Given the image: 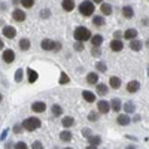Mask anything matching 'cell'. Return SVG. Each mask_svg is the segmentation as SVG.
<instances>
[{
	"mask_svg": "<svg viewBox=\"0 0 149 149\" xmlns=\"http://www.w3.org/2000/svg\"><path fill=\"white\" fill-rule=\"evenodd\" d=\"M74 39H76V42L84 43L86 40H91V33L86 27H76V30H74Z\"/></svg>",
	"mask_w": 149,
	"mask_h": 149,
	"instance_id": "cell-1",
	"label": "cell"
},
{
	"mask_svg": "<svg viewBox=\"0 0 149 149\" xmlns=\"http://www.w3.org/2000/svg\"><path fill=\"white\" fill-rule=\"evenodd\" d=\"M40 119L39 118H34V116H31V118H27L26 121L22 122V128L24 130H27V131H34V130H37L40 127Z\"/></svg>",
	"mask_w": 149,
	"mask_h": 149,
	"instance_id": "cell-2",
	"label": "cell"
},
{
	"mask_svg": "<svg viewBox=\"0 0 149 149\" xmlns=\"http://www.w3.org/2000/svg\"><path fill=\"white\" fill-rule=\"evenodd\" d=\"M79 12H81V15L84 17H90L94 14V3L93 2H84L79 5Z\"/></svg>",
	"mask_w": 149,
	"mask_h": 149,
	"instance_id": "cell-3",
	"label": "cell"
},
{
	"mask_svg": "<svg viewBox=\"0 0 149 149\" xmlns=\"http://www.w3.org/2000/svg\"><path fill=\"white\" fill-rule=\"evenodd\" d=\"M97 110L100 112V113H107L110 110V103L106 102V100H100L97 103Z\"/></svg>",
	"mask_w": 149,
	"mask_h": 149,
	"instance_id": "cell-4",
	"label": "cell"
},
{
	"mask_svg": "<svg viewBox=\"0 0 149 149\" xmlns=\"http://www.w3.org/2000/svg\"><path fill=\"white\" fill-rule=\"evenodd\" d=\"M15 34H17L15 27H12V26H6V27H3V36H5V37H8V39H14Z\"/></svg>",
	"mask_w": 149,
	"mask_h": 149,
	"instance_id": "cell-5",
	"label": "cell"
},
{
	"mask_svg": "<svg viewBox=\"0 0 149 149\" xmlns=\"http://www.w3.org/2000/svg\"><path fill=\"white\" fill-rule=\"evenodd\" d=\"M31 110L36 112V113H42V112L46 110V104H45L43 102H34V103L31 104Z\"/></svg>",
	"mask_w": 149,
	"mask_h": 149,
	"instance_id": "cell-6",
	"label": "cell"
},
{
	"mask_svg": "<svg viewBox=\"0 0 149 149\" xmlns=\"http://www.w3.org/2000/svg\"><path fill=\"white\" fill-rule=\"evenodd\" d=\"M15 60V52L12 49H5L3 51V61L5 63H12Z\"/></svg>",
	"mask_w": 149,
	"mask_h": 149,
	"instance_id": "cell-7",
	"label": "cell"
},
{
	"mask_svg": "<svg viewBox=\"0 0 149 149\" xmlns=\"http://www.w3.org/2000/svg\"><path fill=\"white\" fill-rule=\"evenodd\" d=\"M110 48H112V51H115V52H119L124 49V45H122V40L119 39H113L110 42Z\"/></svg>",
	"mask_w": 149,
	"mask_h": 149,
	"instance_id": "cell-8",
	"label": "cell"
},
{
	"mask_svg": "<svg viewBox=\"0 0 149 149\" xmlns=\"http://www.w3.org/2000/svg\"><path fill=\"white\" fill-rule=\"evenodd\" d=\"M42 48L45 49V51H54L55 42L51 40V39H43V40H42Z\"/></svg>",
	"mask_w": 149,
	"mask_h": 149,
	"instance_id": "cell-9",
	"label": "cell"
},
{
	"mask_svg": "<svg viewBox=\"0 0 149 149\" xmlns=\"http://www.w3.org/2000/svg\"><path fill=\"white\" fill-rule=\"evenodd\" d=\"M12 18H14L15 21L22 22L24 19H26V14H24V10H21V9H15L14 14H12Z\"/></svg>",
	"mask_w": 149,
	"mask_h": 149,
	"instance_id": "cell-10",
	"label": "cell"
},
{
	"mask_svg": "<svg viewBox=\"0 0 149 149\" xmlns=\"http://www.w3.org/2000/svg\"><path fill=\"white\" fill-rule=\"evenodd\" d=\"M109 85H110L113 90H118L119 86H121V79H119L118 76H110V78H109Z\"/></svg>",
	"mask_w": 149,
	"mask_h": 149,
	"instance_id": "cell-11",
	"label": "cell"
},
{
	"mask_svg": "<svg viewBox=\"0 0 149 149\" xmlns=\"http://www.w3.org/2000/svg\"><path fill=\"white\" fill-rule=\"evenodd\" d=\"M139 88H140V84L137 81H131L127 85V91L128 93H136V91H139Z\"/></svg>",
	"mask_w": 149,
	"mask_h": 149,
	"instance_id": "cell-12",
	"label": "cell"
},
{
	"mask_svg": "<svg viewBox=\"0 0 149 149\" xmlns=\"http://www.w3.org/2000/svg\"><path fill=\"white\" fill-rule=\"evenodd\" d=\"M124 37H125V39H128L130 42H131V40H134L136 37H137V30H134V29H128L125 33H124Z\"/></svg>",
	"mask_w": 149,
	"mask_h": 149,
	"instance_id": "cell-13",
	"label": "cell"
},
{
	"mask_svg": "<svg viewBox=\"0 0 149 149\" xmlns=\"http://www.w3.org/2000/svg\"><path fill=\"white\" fill-rule=\"evenodd\" d=\"M91 43L94 45V48H98L102 43H103V36L102 34H95L91 37Z\"/></svg>",
	"mask_w": 149,
	"mask_h": 149,
	"instance_id": "cell-14",
	"label": "cell"
},
{
	"mask_svg": "<svg viewBox=\"0 0 149 149\" xmlns=\"http://www.w3.org/2000/svg\"><path fill=\"white\" fill-rule=\"evenodd\" d=\"M122 15L125 17L127 19L133 18V15H134V10H133V8H131V6H124V8H122Z\"/></svg>",
	"mask_w": 149,
	"mask_h": 149,
	"instance_id": "cell-15",
	"label": "cell"
},
{
	"mask_svg": "<svg viewBox=\"0 0 149 149\" xmlns=\"http://www.w3.org/2000/svg\"><path fill=\"white\" fill-rule=\"evenodd\" d=\"M86 82L91 84V85L97 84V82H98V74H97V73H94V72L88 73V74H86Z\"/></svg>",
	"mask_w": 149,
	"mask_h": 149,
	"instance_id": "cell-16",
	"label": "cell"
},
{
	"mask_svg": "<svg viewBox=\"0 0 149 149\" xmlns=\"http://www.w3.org/2000/svg\"><path fill=\"white\" fill-rule=\"evenodd\" d=\"M110 107H112V110L119 112V110H121V107H122L119 98H112V102H110Z\"/></svg>",
	"mask_w": 149,
	"mask_h": 149,
	"instance_id": "cell-17",
	"label": "cell"
},
{
	"mask_svg": "<svg viewBox=\"0 0 149 149\" xmlns=\"http://www.w3.org/2000/svg\"><path fill=\"white\" fill-rule=\"evenodd\" d=\"M82 97L85 98V102H88V103H93L95 100V94L91 93V91H84L82 93Z\"/></svg>",
	"mask_w": 149,
	"mask_h": 149,
	"instance_id": "cell-18",
	"label": "cell"
},
{
	"mask_svg": "<svg viewBox=\"0 0 149 149\" xmlns=\"http://www.w3.org/2000/svg\"><path fill=\"white\" fill-rule=\"evenodd\" d=\"M61 6H63V9H64V10L70 12V10H73V9H74V2H72V0H64V2L61 3Z\"/></svg>",
	"mask_w": 149,
	"mask_h": 149,
	"instance_id": "cell-19",
	"label": "cell"
},
{
	"mask_svg": "<svg viewBox=\"0 0 149 149\" xmlns=\"http://www.w3.org/2000/svg\"><path fill=\"white\" fill-rule=\"evenodd\" d=\"M116 121H118L119 125H128V124H130V118H128V115H125V113H124V115H119Z\"/></svg>",
	"mask_w": 149,
	"mask_h": 149,
	"instance_id": "cell-20",
	"label": "cell"
},
{
	"mask_svg": "<svg viewBox=\"0 0 149 149\" xmlns=\"http://www.w3.org/2000/svg\"><path fill=\"white\" fill-rule=\"evenodd\" d=\"M88 142H90V146H98L102 143V139L98 137V136H90Z\"/></svg>",
	"mask_w": 149,
	"mask_h": 149,
	"instance_id": "cell-21",
	"label": "cell"
},
{
	"mask_svg": "<svg viewBox=\"0 0 149 149\" xmlns=\"http://www.w3.org/2000/svg\"><path fill=\"white\" fill-rule=\"evenodd\" d=\"M27 73H29V82L34 84L37 81V72H34L33 69H27Z\"/></svg>",
	"mask_w": 149,
	"mask_h": 149,
	"instance_id": "cell-22",
	"label": "cell"
},
{
	"mask_svg": "<svg viewBox=\"0 0 149 149\" xmlns=\"http://www.w3.org/2000/svg\"><path fill=\"white\" fill-rule=\"evenodd\" d=\"M130 48L133 49V51H140L142 49V42L137 40V39H134V40L130 42Z\"/></svg>",
	"mask_w": 149,
	"mask_h": 149,
	"instance_id": "cell-23",
	"label": "cell"
},
{
	"mask_svg": "<svg viewBox=\"0 0 149 149\" xmlns=\"http://www.w3.org/2000/svg\"><path fill=\"white\" fill-rule=\"evenodd\" d=\"M19 48L22 49V51H27V49H30V40L27 39V37H24V39L19 40Z\"/></svg>",
	"mask_w": 149,
	"mask_h": 149,
	"instance_id": "cell-24",
	"label": "cell"
},
{
	"mask_svg": "<svg viewBox=\"0 0 149 149\" xmlns=\"http://www.w3.org/2000/svg\"><path fill=\"white\" fill-rule=\"evenodd\" d=\"M61 124H63V127H72L73 124H74V119L72 118V116H64L63 118V121H61Z\"/></svg>",
	"mask_w": 149,
	"mask_h": 149,
	"instance_id": "cell-25",
	"label": "cell"
},
{
	"mask_svg": "<svg viewBox=\"0 0 149 149\" xmlns=\"http://www.w3.org/2000/svg\"><path fill=\"white\" fill-rule=\"evenodd\" d=\"M102 12L103 15H112V6L109 3H102Z\"/></svg>",
	"mask_w": 149,
	"mask_h": 149,
	"instance_id": "cell-26",
	"label": "cell"
},
{
	"mask_svg": "<svg viewBox=\"0 0 149 149\" xmlns=\"http://www.w3.org/2000/svg\"><path fill=\"white\" fill-rule=\"evenodd\" d=\"M60 139L63 140V142H70V140H72V133H70V131H61Z\"/></svg>",
	"mask_w": 149,
	"mask_h": 149,
	"instance_id": "cell-27",
	"label": "cell"
},
{
	"mask_svg": "<svg viewBox=\"0 0 149 149\" xmlns=\"http://www.w3.org/2000/svg\"><path fill=\"white\" fill-rule=\"evenodd\" d=\"M124 110H125L127 113H133V112L136 110V106H134V103H131V102L125 103V104H124Z\"/></svg>",
	"mask_w": 149,
	"mask_h": 149,
	"instance_id": "cell-28",
	"label": "cell"
},
{
	"mask_svg": "<svg viewBox=\"0 0 149 149\" xmlns=\"http://www.w3.org/2000/svg\"><path fill=\"white\" fill-rule=\"evenodd\" d=\"M97 93L100 94V95H104V94L107 93V86H106L104 84H98V85H97Z\"/></svg>",
	"mask_w": 149,
	"mask_h": 149,
	"instance_id": "cell-29",
	"label": "cell"
},
{
	"mask_svg": "<svg viewBox=\"0 0 149 149\" xmlns=\"http://www.w3.org/2000/svg\"><path fill=\"white\" fill-rule=\"evenodd\" d=\"M93 22H94V26H103V24H104V18L100 17V15H97V17L93 18Z\"/></svg>",
	"mask_w": 149,
	"mask_h": 149,
	"instance_id": "cell-30",
	"label": "cell"
},
{
	"mask_svg": "<svg viewBox=\"0 0 149 149\" xmlns=\"http://www.w3.org/2000/svg\"><path fill=\"white\" fill-rule=\"evenodd\" d=\"M52 113H54L55 116H60L61 113H63V109H61V106L54 104V106H52Z\"/></svg>",
	"mask_w": 149,
	"mask_h": 149,
	"instance_id": "cell-31",
	"label": "cell"
},
{
	"mask_svg": "<svg viewBox=\"0 0 149 149\" xmlns=\"http://www.w3.org/2000/svg\"><path fill=\"white\" fill-rule=\"evenodd\" d=\"M69 81H70V79H69L67 74H66V73H61V76H60V81H58V82L63 85V84H69Z\"/></svg>",
	"mask_w": 149,
	"mask_h": 149,
	"instance_id": "cell-32",
	"label": "cell"
},
{
	"mask_svg": "<svg viewBox=\"0 0 149 149\" xmlns=\"http://www.w3.org/2000/svg\"><path fill=\"white\" fill-rule=\"evenodd\" d=\"M24 8H31L34 5V0H22V2H19Z\"/></svg>",
	"mask_w": 149,
	"mask_h": 149,
	"instance_id": "cell-33",
	"label": "cell"
},
{
	"mask_svg": "<svg viewBox=\"0 0 149 149\" xmlns=\"http://www.w3.org/2000/svg\"><path fill=\"white\" fill-rule=\"evenodd\" d=\"M15 81H17V82H21V81H22V70H21V69H18L17 73H15Z\"/></svg>",
	"mask_w": 149,
	"mask_h": 149,
	"instance_id": "cell-34",
	"label": "cell"
},
{
	"mask_svg": "<svg viewBox=\"0 0 149 149\" xmlns=\"http://www.w3.org/2000/svg\"><path fill=\"white\" fill-rule=\"evenodd\" d=\"M15 149H29L27 148V143H24V142H18L15 145Z\"/></svg>",
	"mask_w": 149,
	"mask_h": 149,
	"instance_id": "cell-35",
	"label": "cell"
},
{
	"mask_svg": "<svg viewBox=\"0 0 149 149\" xmlns=\"http://www.w3.org/2000/svg\"><path fill=\"white\" fill-rule=\"evenodd\" d=\"M95 67H97V70H100V72H106V64L104 63H97Z\"/></svg>",
	"mask_w": 149,
	"mask_h": 149,
	"instance_id": "cell-36",
	"label": "cell"
},
{
	"mask_svg": "<svg viewBox=\"0 0 149 149\" xmlns=\"http://www.w3.org/2000/svg\"><path fill=\"white\" fill-rule=\"evenodd\" d=\"M91 54H93L94 57H98V55L102 54V51H100L98 48H93V49H91Z\"/></svg>",
	"mask_w": 149,
	"mask_h": 149,
	"instance_id": "cell-37",
	"label": "cell"
},
{
	"mask_svg": "<svg viewBox=\"0 0 149 149\" xmlns=\"http://www.w3.org/2000/svg\"><path fill=\"white\" fill-rule=\"evenodd\" d=\"M74 49H76V51H84V43L76 42V43H74Z\"/></svg>",
	"mask_w": 149,
	"mask_h": 149,
	"instance_id": "cell-38",
	"label": "cell"
},
{
	"mask_svg": "<svg viewBox=\"0 0 149 149\" xmlns=\"http://www.w3.org/2000/svg\"><path fill=\"white\" fill-rule=\"evenodd\" d=\"M31 146H33V149H43V145L40 142H34Z\"/></svg>",
	"mask_w": 149,
	"mask_h": 149,
	"instance_id": "cell-39",
	"label": "cell"
},
{
	"mask_svg": "<svg viewBox=\"0 0 149 149\" xmlns=\"http://www.w3.org/2000/svg\"><path fill=\"white\" fill-rule=\"evenodd\" d=\"M91 121H95L97 119V113H95V112H91V113H90V116H88Z\"/></svg>",
	"mask_w": 149,
	"mask_h": 149,
	"instance_id": "cell-40",
	"label": "cell"
},
{
	"mask_svg": "<svg viewBox=\"0 0 149 149\" xmlns=\"http://www.w3.org/2000/svg\"><path fill=\"white\" fill-rule=\"evenodd\" d=\"M60 49H61V43H60V42H55V48H54V51L57 52V51H60Z\"/></svg>",
	"mask_w": 149,
	"mask_h": 149,
	"instance_id": "cell-41",
	"label": "cell"
},
{
	"mask_svg": "<svg viewBox=\"0 0 149 149\" xmlns=\"http://www.w3.org/2000/svg\"><path fill=\"white\" fill-rule=\"evenodd\" d=\"M82 133H84V136H85V137H86V136L90 137V133H91V131H90L88 128H84V130H82Z\"/></svg>",
	"mask_w": 149,
	"mask_h": 149,
	"instance_id": "cell-42",
	"label": "cell"
},
{
	"mask_svg": "<svg viewBox=\"0 0 149 149\" xmlns=\"http://www.w3.org/2000/svg\"><path fill=\"white\" fill-rule=\"evenodd\" d=\"M21 128H22V125H15V127H14V131L19 133V131H21Z\"/></svg>",
	"mask_w": 149,
	"mask_h": 149,
	"instance_id": "cell-43",
	"label": "cell"
},
{
	"mask_svg": "<svg viewBox=\"0 0 149 149\" xmlns=\"http://www.w3.org/2000/svg\"><path fill=\"white\" fill-rule=\"evenodd\" d=\"M48 14H49V10H43V12H42V17H43V18H46V17H48Z\"/></svg>",
	"mask_w": 149,
	"mask_h": 149,
	"instance_id": "cell-44",
	"label": "cell"
},
{
	"mask_svg": "<svg viewBox=\"0 0 149 149\" xmlns=\"http://www.w3.org/2000/svg\"><path fill=\"white\" fill-rule=\"evenodd\" d=\"M2 49H3V40L0 39V51H2Z\"/></svg>",
	"mask_w": 149,
	"mask_h": 149,
	"instance_id": "cell-45",
	"label": "cell"
},
{
	"mask_svg": "<svg viewBox=\"0 0 149 149\" xmlns=\"http://www.w3.org/2000/svg\"><path fill=\"white\" fill-rule=\"evenodd\" d=\"M85 149H97V146H86Z\"/></svg>",
	"mask_w": 149,
	"mask_h": 149,
	"instance_id": "cell-46",
	"label": "cell"
},
{
	"mask_svg": "<svg viewBox=\"0 0 149 149\" xmlns=\"http://www.w3.org/2000/svg\"><path fill=\"white\" fill-rule=\"evenodd\" d=\"M2 98H3V95H2V94H0V102H2Z\"/></svg>",
	"mask_w": 149,
	"mask_h": 149,
	"instance_id": "cell-47",
	"label": "cell"
},
{
	"mask_svg": "<svg viewBox=\"0 0 149 149\" xmlns=\"http://www.w3.org/2000/svg\"><path fill=\"white\" fill-rule=\"evenodd\" d=\"M127 149H134V148H133V146H128V148H127Z\"/></svg>",
	"mask_w": 149,
	"mask_h": 149,
	"instance_id": "cell-48",
	"label": "cell"
},
{
	"mask_svg": "<svg viewBox=\"0 0 149 149\" xmlns=\"http://www.w3.org/2000/svg\"><path fill=\"white\" fill-rule=\"evenodd\" d=\"M64 149H72V148H64Z\"/></svg>",
	"mask_w": 149,
	"mask_h": 149,
	"instance_id": "cell-49",
	"label": "cell"
},
{
	"mask_svg": "<svg viewBox=\"0 0 149 149\" xmlns=\"http://www.w3.org/2000/svg\"><path fill=\"white\" fill-rule=\"evenodd\" d=\"M146 45H148V46H149V42H148V43H146Z\"/></svg>",
	"mask_w": 149,
	"mask_h": 149,
	"instance_id": "cell-50",
	"label": "cell"
}]
</instances>
